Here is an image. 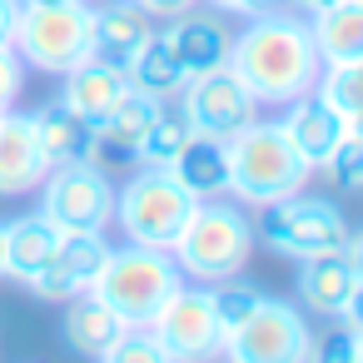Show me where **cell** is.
I'll return each instance as SVG.
<instances>
[{"label":"cell","instance_id":"obj_1","mask_svg":"<svg viewBox=\"0 0 363 363\" xmlns=\"http://www.w3.org/2000/svg\"><path fill=\"white\" fill-rule=\"evenodd\" d=\"M229 70L244 80V90L254 95L259 110H284L289 100L308 95L323 60L313 50L308 21L298 11H264L249 16L244 30H234L229 45Z\"/></svg>","mask_w":363,"mask_h":363},{"label":"cell","instance_id":"obj_2","mask_svg":"<svg viewBox=\"0 0 363 363\" xmlns=\"http://www.w3.org/2000/svg\"><path fill=\"white\" fill-rule=\"evenodd\" d=\"M224 150H229V194L254 209L269 199H284L294 189H308V179L318 174L279 120L254 115L234 140H224Z\"/></svg>","mask_w":363,"mask_h":363},{"label":"cell","instance_id":"obj_3","mask_svg":"<svg viewBox=\"0 0 363 363\" xmlns=\"http://www.w3.org/2000/svg\"><path fill=\"white\" fill-rule=\"evenodd\" d=\"M179 274L189 284H219L244 274L249 254H254V224L244 214V204L214 194V199H194L179 239L169 244Z\"/></svg>","mask_w":363,"mask_h":363},{"label":"cell","instance_id":"obj_4","mask_svg":"<svg viewBox=\"0 0 363 363\" xmlns=\"http://www.w3.org/2000/svg\"><path fill=\"white\" fill-rule=\"evenodd\" d=\"M179 284H184V274H179L169 249H150V244L125 239V244H110L90 294L100 303H110L125 318V328H150V318L160 313V303Z\"/></svg>","mask_w":363,"mask_h":363},{"label":"cell","instance_id":"obj_5","mask_svg":"<svg viewBox=\"0 0 363 363\" xmlns=\"http://www.w3.org/2000/svg\"><path fill=\"white\" fill-rule=\"evenodd\" d=\"M11 45H16V55H21L26 70L65 75L70 65L100 55V50H95V6H90V0L21 6V21H16Z\"/></svg>","mask_w":363,"mask_h":363},{"label":"cell","instance_id":"obj_6","mask_svg":"<svg viewBox=\"0 0 363 363\" xmlns=\"http://www.w3.org/2000/svg\"><path fill=\"white\" fill-rule=\"evenodd\" d=\"M194 209V194L169 174V164H140L125 184H115V219L125 229V239L150 244V249H169L184 229Z\"/></svg>","mask_w":363,"mask_h":363},{"label":"cell","instance_id":"obj_7","mask_svg":"<svg viewBox=\"0 0 363 363\" xmlns=\"http://www.w3.org/2000/svg\"><path fill=\"white\" fill-rule=\"evenodd\" d=\"M259 209H264V219H259L254 239H264L274 254H284L294 264L298 259H313V254H333L343 244V234H348V219H343V209L328 194L294 189V194L269 199Z\"/></svg>","mask_w":363,"mask_h":363},{"label":"cell","instance_id":"obj_8","mask_svg":"<svg viewBox=\"0 0 363 363\" xmlns=\"http://www.w3.org/2000/svg\"><path fill=\"white\" fill-rule=\"evenodd\" d=\"M219 353H229L234 363H303L313 358V328L298 303L259 294L244 323L219 338Z\"/></svg>","mask_w":363,"mask_h":363},{"label":"cell","instance_id":"obj_9","mask_svg":"<svg viewBox=\"0 0 363 363\" xmlns=\"http://www.w3.org/2000/svg\"><path fill=\"white\" fill-rule=\"evenodd\" d=\"M40 214L70 234V229H110L115 219V179L100 160H70L45 169L40 179Z\"/></svg>","mask_w":363,"mask_h":363},{"label":"cell","instance_id":"obj_10","mask_svg":"<svg viewBox=\"0 0 363 363\" xmlns=\"http://www.w3.org/2000/svg\"><path fill=\"white\" fill-rule=\"evenodd\" d=\"M179 110L189 115L194 135H209V140H234L259 115L254 95L244 90V80L229 65H214V70L189 75L184 90H179Z\"/></svg>","mask_w":363,"mask_h":363},{"label":"cell","instance_id":"obj_11","mask_svg":"<svg viewBox=\"0 0 363 363\" xmlns=\"http://www.w3.org/2000/svg\"><path fill=\"white\" fill-rule=\"evenodd\" d=\"M150 333L160 338L164 358H209V353H219V323H214V308H209V289L184 279L160 303V313L150 318Z\"/></svg>","mask_w":363,"mask_h":363},{"label":"cell","instance_id":"obj_12","mask_svg":"<svg viewBox=\"0 0 363 363\" xmlns=\"http://www.w3.org/2000/svg\"><path fill=\"white\" fill-rule=\"evenodd\" d=\"M105 254H110L105 229H70V234L55 239V254L26 279V289L35 298H45V303H65V298H75V294H85L95 284Z\"/></svg>","mask_w":363,"mask_h":363},{"label":"cell","instance_id":"obj_13","mask_svg":"<svg viewBox=\"0 0 363 363\" xmlns=\"http://www.w3.org/2000/svg\"><path fill=\"white\" fill-rule=\"evenodd\" d=\"M294 294H298V308H303V313L358 323V303H363V264L343 259L338 249H333V254L298 259Z\"/></svg>","mask_w":363,"mask_h":363},{"label":"cell","instance_id":"obj_14","mask_svg":"<svg viewBox=\"0 0 363 363\" xmlns=\"http://www.w3.org/2000/svg\"><path fill=\"white\" fill-rule=\"evenodd\" d=\"M130 95V75H125V65L120 60H105V55H90V60H80V65H70L65 75H60V105L70 110V115H80L90 130H100L105 120H110V110L120 105Z\"/></svg>","mask_w":363,"mask_h":363},{"label":"cell","instance_id":"obj_15","mask_svg":"<svg viewBox=\"0 0 363 363\" xmlns=\"http://www.w3.org/2000/svg\"><path fill=\"white\" fill-rule=\"evenodd\" d=\"M164 40L174 45V55H179V65L189 70V75H199V70H214V65H229V45H234V30L224 26V11H204V0L194 11H184V16H174V21H164Z\"/></svg>","mask_w":363,"mask_h":363},{"label":"cell","instance_id":"obj_16","mask_svg":"<svg viewBox=\"0 0 363 363\" xmlns=\"http://www.w3.org/2000/svg\"><path fill=\"white\" fill-rule=\"evenodd\" d=\"M45 155L35 145V130H30V115H16V110H0V194L16 199V194H35L40 179H45Z\"/></svg>","mask_w":363,"mask_h":363},{"label":"cell","instance_id":"obj_17","mask_svg":"<svg viewBox=\"0 0 363 363\" xmlns=\"http://www.w3.org/2000/svg\"><path fill=\"white\" fill-rule=\"evenodd\" d=\"M60 308H65V313H60V338H65V348L80 353V358H105V353L115 348V338L125 333V318H120L110 303H100L90 289L75 294V298H65Z\"/></svg>","mask_w":363,"mask_h":363},{"label":"cell","instance_id":"obj_18","mask_svg":"<svg viewBox=\"0 0 363 363\" xmlns=\"http://www.w3.org/2000/svg\"><path fill=\"white\" fill-rule=\"evenodd\" d=\"M279 125L289 130V140L298 145V155L313 164V169H323V160H328V150L348 135V130H358V125H343L313 90L308 95H298V100H289L284 110H279Z\"/></svg>","mask_w":363,"mask_h":363},{"label":"cell","instance_id":"obj_19","mask_svg":"<svg viewBox=\"0 0 363 363\" xmlns=\"http://www.w3.org/2000/svg\"><path fill=\"white\" fill-rule=\"evenodd\" d=\"M30 130H35V145H40V155H45L50 169L70 164V160H95V130L80 115H70L60 100L30 110Z\"/></svg>","mask_w":363,"mask_h":363},{"label":"cell","instance_id":"obj_20","mask_svg":"<svg viewBox=\"0 0 363 363\" xmlns=\"http://www.w3.org/2000/svg\"><path fill=\"white\" fill-rule=\"evenodd\" d=\"M125 75H130V90H140V95H150V100H179V90H184V80H189V70L179 65V55H174V45L164 40L160 26H155V35L125 60Z\"/></svg>","mask_w":363,"mask_h":363},{"label":"cell","instance_id":"obj_21","mask_svg":"<svg viewBox=\"0 0 363 363\" xmlns=\"http://www.w3.org/2000/svg\"><path fill=\"white\" fill-rule=\"evenodd\" d=\"M160 21H150V11L140 6V0H105V6H95V50L105 60H130L150 35H155Z\"/></svg>","mask_w":363,"mask_h":363},{"label":"cell","instance_id":"obj_22","mask_svg":"<svg viewBox=\"0 0 363 363\" xmlns=\"http://www.w3.org/2000/svg\"><path fill=\"white\" fill-rule=\"evenodd\" d=\"M313 50L323 65L333 60H363V0H333V6L303 16Z\"/></svg>","mask_w":363,"mask_h":363},{"label":"cell","instance_id":"obj_23","mask_svg":"<svg viewBox=\"0 0 363 363\" xmlns=\"http://www.w3.org/2000/svg\"><path fill=\"white\" fill-rule=\"evenodd\" d=\"M55 239H60V229L35 209V214H21V219H6L0 224V254H6V274L11 279H30L50 254H55Z\"/></svg>","mask_w":363,"mask_h":363},{"label":"cell","instance_id":"obj_24","mask_svg":"<svg viewBox=\"0 0 363 363\" xmlns=\"http://www.w3.org/2000/svg\"><path fill=\"white\" fill-rule=\"evenodd\" d=\"M169 174L194 194V199H214V194H229V150L224 140H209V135H194L174 160H169Z\"/></svg>","mask_w":363,"mask_h":363},{"label":"cell","instance_id":"obj_25","mask_svg":"<svg viewBox=\"0 0 363 363\" xmlns=\"http://www.w3.org/2000/svg\"><path fill=\"white\" fill-rule=\"evenodd\" d=\"M155 110H160V100H150V95H140V90H130L115 110H110V120L95 130V160L105 155V160H135V150H140V140H145V130H150V120H155Z\"/></svg>","mask_w":363,"mask_h":363},{"label":"cell","instance_id":"obj_26","mask_svg":"<svg viewBox=\"0 0 363 363\" xmlns=\"http://www.w3.org/2000/svg\"><path fill=\"white\" fill-rule=\"evenodd\" d=\"M189 140H194V125L179 110V100H160V110H155V120H150V130L135 150V164H169Z\"/></svg>","mask_w":363,"mask_h":363},{"label":"cell","instance_id":"obj_27","mask_svg":"<svg viewBox=\"0 0 363 363\" xmlns=\"http://www.w3.org/2000/svg\"><path fill=\"white\" fill-rule=\"evenodd\" d=\"M313 95L343 125H358L363 120V60H333V65H323L318 80H313Z\"/></svg>","mask_w":363,"mask_h":363},{"label":"cell","instance_id":"obj_28","mask_svg":"<svg viewBox=\"0 0 363 363\" xmlns=\"http://www.w3.org/2000/svg\"><path fill=\"white\" fill-rule=\"evenodd\" d=\"M204 289H209V308H214L219 338H224L229 328H239V323H244V313L259 303V289H254V284H244L239 274H234V279H219V284H204Z\"/></svg>","mask_w":363,"mask_h":363},{"label":"cell","instance_id":"obj_29","mask_svg":"<svg viewBox=\"0 0 363 363\" xmlns=\"http://www.w3.org/2000/svg\"><path fill=\"white\" fill-rule=\"evenodd\" d=\"M323 174H328V184H333L338 194H358V189H363V130H348V135L328 150Z\"/></svg>","mask_w":363,"mask_h":363},{"label":"cell","instance_id":"obj_30","mask_svg":"<svg viewBox=\"0 0 363 363\" xmlns=\"http://www.w3.org/2000/svg\"><path fill=\"white\" fill-rule=\"evenodd\" d=\"M100 363H164V348H160V338L150 328H125Z\"/></svg>","mask_w":363,"mask_h":363},{"label":"cell","instance_id":"obj_31","mask_svg":"<svg viewBox=\"0 0 363 363\" xmlns=\"http://www.w3.org/2000/svg\"><path fill=\"white\" fill-rule=\"evenodd\" d=\"M313 358H323V363H358V358H363V333H358V323L343 318L338 333H328L323 343H313Z\"/></svg>","mask_w":363,"mask_h":363},{"label":"cell","instance_id":"obj_32","mask_svg":"<svg viewBox=\"0 0 363 363\" xmlns=\"http://www.w3.org/2000/svg\"><path fill=\"white\" fill-rule=\"evenodd\" d=\"M26 65H21V55H16V45H0V110H16V100H21V90H26Z\"/></svg>","mask_w":363,"mask_h":363},{"label":"cell","instance_id":"obj_33","mask_svg":"<svg viewBox=\"0 0 363 363\" xmlns=\"http://www.w3.org/2000/svg\"><path fill=\"white\" fill-rule=\"evenodd\" d=\"M204 6H214V11H224V16H264V11H279L284 0H204Z\"/></svg>","mask_w":363,"mask_h":363},{"label":"cell","instance_id":"obj_34","mask_svg":"<svg viewBox=\"0 0 363 363\" xmlns=\"http://www.w3.org/2000/svg\"><path fill=\"white\" fill-rule=\"evenodd\" d=\"M140 6L150 11V21H174V16H184V11H194L199 0H140Z\"/></svg>","mask_w":363,"mask_h":363},{"label":"cell","instance_id":"obj_35","mask_svg":"<svg viewBox=\"0 0 363 363\" xmlns=\"http://www.w3.org/2000/svg\"><path fill=\"white\" fill-rule=\"evenodd\" d=\"M16 21H21V0H0V45H11Z\"/></svg>","mask_w":363,"mask_h":363},{"label":"cell","instance_id":"obj_36","mask_svg":"<svg viewBox=\"0 0 363 363\" xmlns=\"http://www.w3.org/2000/svg\"><path fill=\"white\" fill-rule=\"evenodd\" d=\"M289 6H294L298 16H313V11H323V6H333V0H289Z\"/></svg>","mask_w":363,"mask_h":363},{"label":"cell","instance_id":"obj_37","mask_svg":"<svg viewBox=\"0 0 363 363\" xmlns=\"http://www.w3.org/2000/svg\"><path fill=\"white\" fill-rule=\"evenodd\" d=\"M21 6H60V0H21Z\"/></svg>","mask_w":363,"mask_h":363},{"label":"cell","instance_id":"obj_38","mask_svg":"<svg viewBox=\"0 0 363 363\" xmlns=\"http://www.w3.org/2000/svg\"><path fill=\"white\" fill-rule=\"evenodd\" d=\"M0 279H6V254H0Z\"/></svg>","mask_w":363,"mask_h":363}]
</instances>
